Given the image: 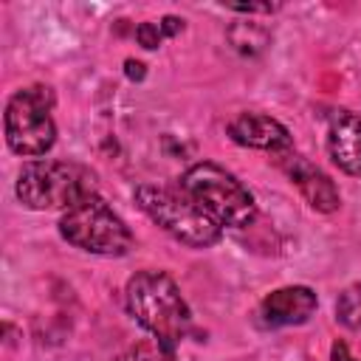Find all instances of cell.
Returning a JSON list of instances; mask_svg holds the SVG:
<instances>
[{"mask_svg":"<svg viewBox=\"0 0 361 361\" xmlns=\"http://www.w3.org/2000/svg\"><path fill=\"white\" fill-rule=\"evenodd\" d=\"M158 25H161V31H164V37H166V39H169V37H178V34L183 31V20H180V17H175V14L161 17V20H158Z\"/></svg>","mask_w":361,"mask_h":361,"instance_id":"9a60e30c","label":"cell"},{"mask_svg":"<svg viewBox=\"0 0 361 361\" xmlns=\"http://www.w3.org/2000/svg\"><path fill=\"white\" fill-rule=\"evenodd\" d=\"M54 90L48 85H28L11 93L3 113L6 144L14 155L39 158L51 152L56 144V121H54Z\"/></svg>","mask_w":361,"mask_h":361,"instance_id":"5b68a950","label":"cell"},{"mask_svg":"<svg viewBox=\"0 0 361 361\" xmlns=\"http://www.w3.org/2000/svg\"><path fill=\"white\" fill-rule=\"evenodd\" d=\"M180 186L223 228H245L257 220V200L248 186L214 161L192 164L180 175Z\"/></svg>","mask_w":361,"mask_h":361,"instance_id":"277c9868","label":"cell"},{"mask_svg":"<svg viewBox=\"0 0 361 361\" xmlns=\"http://www.w3.org/2000/svg\"><path fill=\"white\" fill-rule=\"evenodd\" d=\"M279 166L285 169L288 180L299 189V195L305 197V203L313 209V212H322V214H330L341 206V195H338V186L330 180V175L324 169H319L316 164H310L305 155L299 152H285L279 155Z\"/></svg>","mask_w":361,"mask_h":361,"instance_id":"ba28073f","label":"cell"},{"mask_svg":"<svg viewBox=\"0 0 361 361\" xmlns=\"http://www.w3.org/2000/svg\"><path fill=\"white\" fill-rule=\"evenodd\" d=\"M59 234L68 245L96 257H124L135 245L130 226L113 212V206L99 192L62 212Z\"/></svg>","mask_w":361,"mask_h":361,"instance_id":"8992f818","label":"cell"},{"mask_svg":"<svg viewBox=\"0 0 361 361\" xmlns=\"http://www.w3.org/2000/svg\"><path fill=\"white\" fill-rule=\"evenodd\" d=\"M14 195L31 212H68L85 197L96 195V175L73 161L37 158L23 164V169L17 172Z\"/></svg>","mask_w":361,"mask_h":361,"instance_id":"7a4b0ae2","label":"cell"},{"mask_svg":"<svg viewBox=\"0 0 361 361\" xmlns=\"http://www.w3.org/2000/svg\"><path fill=\"white\" fill-rule=\"evenodd\" d=\"M226 135L240 147L262 149L271 155H285L293 149V138H290L288 127L282 121H276L265 113H254V110L237 113L226 124Z\"/></svg>","mask_w":361,"mask_h":361,"instance_id":"9c48e42d","label":"cell"},{"mask_svg":"<svg viewBox=\"0 0 361 361\" xmlns=\"http://www.w3.org/2000/svg\"><path fill=\"white\" fill-rule=\"evenodd\" d=\"M336 322L347 330H361V285H347L336 296Z\"/></svg>","mask_w":361,"mask_h":361,"instance_id":"8fae6325","label":"cell"},{"mask_svg":"<svg viewBox=\"0 0 361 361\" xmlns=\"http://www.w3.org/2000/svg\"><path fill=\"white\" fill-rule=\"evenodd\" d=\"M327 155L353 178H361V116L338 107L327 116Z\"/></svg>","mask_w":361,"mask_h":361,"instance_id":"30bf717a","label":"cell"},{"mask_svg":"<svg viewBox=\"0 0 361 361\" xmlns=\"http://www.w3.org/2000/svg\"><path fill=\"white\" fill-rule=\"evenodd\" d=\"M127 313L155 341L175 350L192 333V307L166 271H138L124 288Z\"/></svg>","mask_w":361,"mask_h":361,"instance_id":"6da1fadb","label":"cell"},{"mask_svg":"<svg viewBox=\"0 0 361 361\" xmlns=\"http://www.w3.org/2000/svg\"><path fill=\"white\" fill-rule=\"evenodd\" d=\"M166 37H164V31H161V25L158 23H138L135 25V42L141 45V48H147V51H155V48H161V42H164Z\"/></svg>","mask_w":361,"mask_h":361,"instance_id":"4fadbf2b","label":"cell"},{"mask_svg":"<svg viewBox=\"0 0 361 361\" xmlns=\"http://www.w3.org/2000/svg\"><path fill=\"white\" fill-rule=\"evenodd\" d=\"M116 361H175V350L164 347L161 341H141L135 347H130L124 355H118Z\"/></svg>","mask_w":361,"mask_h":361,"instance_id":"7c38bea8","label":"cell"},{"mask_svg":"<svg viewBox=\"0 0 361 361\" xmlns=\"http://www.w3.org/2000/svg\"><path fill=\"white\" fill-rule=\"evenodd\" d=\"M319 307V296L307 285H285L262 296V302L254 310V322L262 330H279V327H296L305 324Z\"/></svg>","mask_w":361,"mask_h":361,"instance_id":"52a82bcc","label":"cell"},{"mask_svg":"<svg viewBox=\"0 0 361 361\" xmlns=\"http://www.w3.org/2000/svg\"><path fill=\"white\" fill-rule=\"evenodd\" d=\"M330 358H333V361H358V358H353V355H350V350H347V344H344V341H336V344H333Z\"/></svg>","mask_w":361,"mask_h":361,"instance_id":"2e32d148","label":"cell"},{"mask_svg":"<svg viewBox=\"0 0 361 361\" xmlns=\"http://www.w3.org/2000/svg\"><path fill=\"white\" fill-rule=\"evenodd\" d=\"M138 209L169 237L189 248H212L223 237V226H217L186 192L183 186L166 183H141L133 192Z\"/></svg>","mask_w":361,"mask_h":361,"instance_id":"3957f363","label":"cell"},{"mask_svg":"<svg viewBox=\"0 0 361 361\" xmlns=\"http://www.w3.org/2000/svg\"><path fill=\"white\" fill-rule=\"evenodd\" d=\"M231 11H240V14H274L279 6L274 3H237V6H228Z\"/></svg>","mask_w":361,"mask_h":361,"instance_id":"5bb4252c","label":"cell"},{"mask_svg":"<svg viewBox=\"0 0 361 361\" xmlns=\"http://www.w3.org/2000/svg\"><path fill=\"white\" fill-rule=\"evenodd\" d=\"M124 65H127V76H130V79H144V65H141V62L127 59Z\"/></svg>","mask_w":361,"mask_h":361,"instance_id":"e0dca14e","label":"cell"}]
</instances>
